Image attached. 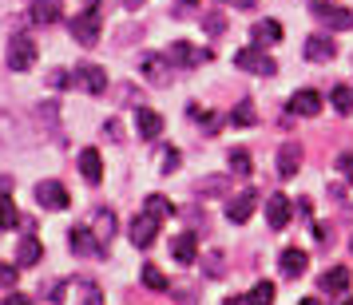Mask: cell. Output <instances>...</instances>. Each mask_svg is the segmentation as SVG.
<instances>
[{
	"label": "cell",
	"instance_id": "obj_4",
	"mask_svg": "<svg viewBox=\"0 0 353 305\" xmlns=\"http://www.w3.org/2000/svg\"><path fill=\"white\" fill-rule=\"evenodd\" d=\"M234 67H242V72H250V76H274L278 72V64H274L266 52L258 48V44H250V48L234 52Z\"/></svg>",
	"mask_w": 353,
	"mask_h": 305
},
{
	"label": "cell",
	"instance_id": "obj_42",
	"mask_svg": "<svg viewBox=\"0 0 353 305\" xmlns=\"http://www.w3.org/2000/svg\"><path fill=\"white\" fill-rule=\"evenodd\" d=\"M298 305H321V302H318V297H302Z\"/></svg>",
	"mask_w": 353,
	"mask_h": 305
},
{
	"label": "cell",
	"instance_id": "obj_44",
	"mask_svg": "<svg viewBox=\"0 0 353 305\" xmlns=\"http://www.w3.org/2000/svg\"><path fill=\"white\" fill-rule=\"evenodd\" d=\"M128 4H143V0H128Z\"/></svg>",
	"mask_w": 353,
	"mask_h": 305
},
{
	"label": "cell",
	"instance_id": "obj_14",
	"mask_svg": "<svg viewBox=\"0 0 353 305\" xmlns=\"http://www.w3.org/2000/svg\"><path fill=\"white\" fill-rule=\"evenodd\" d=\"M143 80L163 87V83H171V60L167 56H147L143 60Z\"/></svg>",
	"mask_w": 353,
	"mask_h": 305
},
{
	"label": "cell",
	"instance_id": "obj_24",
	"mask_svg": "<svg viewBox=\"0 0 353 305\" xmlns=\"http://www.w3.org/2000/svg\"><path fill=\"white\" fill-rule=\"evenodd\" d=\"M167 60H171V64H199V60H207V52H194L187 40H175V44L167 48Z\"/></svg>",
	"mask_w": 353,
	"mask_h": 305
},
{
	"label": "cell",
	"instance_id": "obj_31",
	"mask_svg": "<svg viewBox=\"0 0 353 305\" xmlns=\"http://www.w3.org/2000/svg\"><path fill=\"white\" fill-rule=\"evenodd\" d=\"M143 282L151 289H163V293H167V286H171V282H167V273H163L159 266H143Z\"/></svg>",
	"mask_w": 353,
	"mask_h": 305
},
{
	"label": "cell",
	"instance_id": "obj_9",
	"mask_svg": "<svg viewBox=\"0 0 353 305\" xmlns=\"http://www.w3.org/2000/svg\"><path fill=\"white\" fill-rule=\"evenodd\" d=\"M254 207H258V191H242V194H234V198L226 202V218H230L234 226H242V222H250Z\"/></svg>",
	"mask_w": 353,
	"mask_h": 305
},
{
	"label": "cell",
	"instance_id": "obj_43",
	"mask_svg": "<svg viewBox=\"0 0 353 305\" xmlns=\"http://www.w3.org/2000/svg\"><path fill=\"white\" fill-rule=\"evenodd\" d=\"M341 305H353V297H345V302H341Z\"/></svg>",
	"mask_w": 353,
	"mask_h": 305
},
{
	"label": "cell",
	"instance_id": "obj_18",
	"mask_svg": "<svg viewBox=\"0 0 353 305\" xmlns=\"http://www.w3.org/2000/svg\"><path fill=\"white\" fill-rule=\"evenodd\" d=\"M250 40H254L258 48H270V44H278V40H282V24H278V20H258L254 28H250Z\"/></svg>",
	"mask_w": 353,
	"mask_h": 305
},
{
	"label": "cell",
	"instance_id": "obj_26",
	"mask_svg": "<svg viewBox=\"0 0 353 305\" xmlns=\"http://www.w3.org/2000/svg\"><path fill=\"white\" fill-rule=\"evenodd\" d=\"M143 210H147V214H155L159 222H167V218L175 214V207H171V202H167L163 194H147V198H143Z\"/></svg>",
	"mask_w": 353,
	"mask_h": 305
},
{
	"label": "cell",
	"instance_id": "obj_40",
	"mask_svg": "<svg viewBox=\"0 0 353 305\" xmlns=\"http://www.w3.org/2000/svg\"><path fill=\"white\" fill-rule=\"evenodd\" d=\"M191 4H199V0H179V12H191Z\"/></svg>",
	"mask_w": 353,
	"mask_h": 305
},
{
	"label": "cell",
	"instance_id": "obj_6",
	"mask_svg": "<svg viewBox=\"0 0 353 305\" xmlns=\"http://www.w3.org/2000/svg\"><path fill=\"white\" fill-rule=\"evenodd\" d=\"M36 202H40L44 210H64L68 207L64 182H56V178H40V182H36Z\"/></svg>",
	"mask_w": 353,
	"mask_h": 305
},
{
	"label": "cell",
	"instance_id": "obj_28",
	"mask_svg": "<svg viewBox=\"0 0 353 305\" xmlns=\"http://www.w3.org/2000/svg\"><path fill=\"white\" fill-rule=\"evenodd\" d=\"M250 305H274V282H254V289L246 293Z\"/></svg>",
	"mask_w": 353,
	"mask_h": 305
},
{
	"label": "cell",
	"instance_id": "obj_13",
	"mask_svg": "<svg viewBox=\"0 0 353 305\" xmlns=\"http://www.w3.org/2000/svg\"><path fill=\"white\" fill-rule=\"evenodd\" d=\"M266 222H270V230H286V222H290V198L286 194H270V198H266Z\"/></svg>",
	"mask_w": 353,
	"mask_h": 305
},
{
	"label": "cell",
	"instance_id": "obj_3",
	"mask_svg": "<svg viewBox=\"0 0 353 305\" xmlns=\"http://www.w3.org/2000/svg\"><path fill=\"white\" fill-rule=\"evenodd\" d=\"M36 56H40V48H36L32 36H12V40H8V52H4L8 72H32Z\"/></svg>",
	"mask_w": 353,
	"mask_h": 305
},
{
	"label": "cell",
	"instance_id": "obj_25",
	"mask_svg": "<svg viewBox=\"0 0 353 305\" xmlns=\"http://www.w3.org/2000/svg\"><path fill=\"white\" fill-rule=\"evenodd\" d=\"M330 103H334L337 115H353V87L350 83H337L334 92H330Z\"/></svg>",
	"mask_w": 353,
	"mask_h": 305
},
{
	"label": "cell",
	"instance_id": "obj_11",
	"mask_svg": "<svg viewBox=\"0 0 353 305\" xmlns=\"http://www.w3.org/2000/svg\"><path fill=\"white\" fill-rule=\"evenodd\" d=\"M321 103H325V99H321V92H314V87H302V92H294V96H290V112L310 119V115L321 112Z\"/></svg>",
	"mask_w": 353,
	"mask_h": 305
},
{
	"label": "cell",
	"instance_id": "obj_27",
	"mask_svg": "<svg viewBox=\"0 0 353 305\" xmlns=\"http://www.w3.org/2000/svg\"><path fill=\"white\" fill-rule=\"evenodd\" d=\"M92 222H96V226H92V230H96V234H99V238H103V242H108V238H112V234H115V214H112V210H108V207H99L96 214H92Z\"/></svg>",
	"mask_w": 353,
	"mask_h": 305
},
{
	"label": "cell",
	"instance_id": "obj_29",
	"mask_svg": "<svg viewBox=\"0 0 353 305\" xmlns=\"http://www.w3.org/2000/svg\"><path fill=\"white\" fill-rule=\"evenodd\" d=\"M230 123H234V127H254V123H258V112L250 107V103H239V107L230 112Z\"/></svg>",
	"mask_w": 353,
	"mask_h": 305
},
{
	"label": "cell",
	"instance_id": "obj_39",
	"mask_svg": "<svg viewBox=\"0 0 353 305\" xmlns=\"http://www.w3.org/2000/svg\"><path fill=\"white\" fill-rule=\"evenodd\" d=\"M226 4H234V8H254V0H226Z\"/></svg>",
	"mask_w": 353,
	"mask_h": 305
},
{
	"label": "cell",
	"instance_id": "obj_22",
	"mask_svg": "<svg viewBox=\"0 0 353 305\" xmlns=\"http://www.w3.org/2000/svg\"><path fill=\"white\" fill-rule=\"evenodd\" d=\"M321 293H350V270L334 266V270L321 273Z\"/></svg>",
	"mask_w": 353,
	"mask_h": 305
},
{
	"label": "cell",
	"instance_id": "obj_8",
	"mask_svg": "<svg viewBox=\"0 0 353 305\" xmlns=\"http://www.w3.org/2000/svg\"><path fill=\"white\" fill-rule=\"evenodd\" d=\"M72 83L83 87V92H92V96H103L108 76H103V67H99V64H80L76 72H72Z\"/></svg>",
	"mask_w": 353,
	"mask_h": 305
},
{
	"label": "cell",
	"instance_id": "obj_34",
	"mask_svg": "<svg viewBox=\"0 0 353 305\" xmlns=\"http://www.w3.org/2000/svg\"><path fill=\"white\" fill-rule=\"evenodd\" d=\"M12 286H17V266L0 262V289H12Z\"/></svg>",
	"mask_w": 353,
	"mask_h": 305
},
{
	"label": "cell",
	"instance_id": "obj_45",
	"mask_svg": "<svg viewBox=\"0 0 353 305\" xmlns=\"http://www.w3.org/2000/svg\"><path fill=\"white\" fill-rule=\"evenodd\" d=\"M350 250H353V242H350Z\"/></svg>",
	"mask_w": 353,
	"mask_h": 305
},
{
	"label": "cell",
	"instance_id": "obj_16",
	"mask_svg": "<svg viewBox=\"0 0 353 305\" xmlns=\"http://www.w3.org/2000/svg\"><path fill=\"white\" fill-rule=\"evenodd\" d=\"M8 194H12V178H0V230H12L20 222V214H17Z\"/></svg>",
	"mask_w": 353,
	"mask_h": 305
},
{
	"label": "cell",
	"instance_id": "obj_32",
	"mask_svg": "<svg viewBox=\"0 0 353 305\" xmlns=\"http://www.w3.org/2000/svg\"><path fill=\"white\" fill-rule=\"evenodd\" d=\"M194 191H199V194H223V191H226V178L210 175V178H203V182H199Z\"/></svg>",
	"mask_w": 353,
	"mask_h": 305
},
{
	"label": "cell",
	"instance_id": "obj_15",
	"mask_svg": "<svg viewBox=\"0 0 353 305\" xmlns=\"http://www.w3.org/2000/svg\"><path fill=\"white\" fill-rule=\"evenodd\" d=\"M28 17H32V24H44L48 28V24H56V20L64 17V4L60 0H36L32 8H28Z\"/></svg>",
	"mask_w": 353,
	"mask_h": 305
},
{
	"label": "cell",
	"instance_id": "obj_5",
	"mask_svg": "<svg viewBox=\"0 0 353 305\" xmlns=\"http://www.w3.org/2000/svg\"><path fill=\"white\" fill-rule=\"evenodd\" d=\"M159 218H155V214H135V218H131V226H128V234H131V242H135V246H139V250H147V246H151V242H155V234H159Z\"/></svg>",
	"mask_w": 353,
	"mask_h": 305
},
{
	"label": "cell",
	"instance_id": "obj_12",
	"mask_svg": "<svg viewBox=\"0 0 353 305\" xmlns=\"http://www.w3.org/2000/svg\"><path fill=\"white\" fill-rule=\"evenodd\" d=\"M337 56V44L330 36H310L305 40V60H314V64H330Z\"/></svg>",
	"mask_w": 353,
	"mask_h": 305
},
{
	"label": "cell",
	"instance_id": "obj_30",
	"mask_svg": "<svg viewBox=\"0 0 353 305\" xmlns=\"http://www.w3.org/2000/svg\"><path fill=\"white\" fill-rule=\"evenodd\" d=\"M226 162H230V171H234L239 178H246L250 171H254V167H250V155H246L242 147H234V151H230V159H226Z\"/></svg>",
	"mask_w": 353,
	"mask_h": 305
},
{
	"label": "cell",
	"instance_id": "obj_35",
	"mask_svg": "<svg viewBox=\"0 0 353 305\" xmlns=\"http://www.w3.org/2000/svg\"><path fill=\"white\" fill-rule=\"evenodd\" d=\"M175 167H179V151L175 147H167V151H163V167L159 171H175Z\"/></svg>",
	"mask_w": 353,
	"mask_h": 305
},
{
	"label": "cell",
	"instance_id": "obj_19",
	"mask_svg": "<svg viewBox=\"0 0 353 305\" xmlns=\"http://www.w3.org/2000/svg\"><path fill=\"white\" fill-rule=\"evenodd\" d=\"M305 250H298V246H290V250H282V257H278V270L286 273V277H302L305 273Z\"/></svg>",
	"mask_w": 353,
	"mask_h": 305
},
{
	"label": "cell",
	"instance_id": "obj_17",
	"mask_svg": "<svg viewBox=\"0 0 353 305\" xmlns=\"http://www.w3.org/2000/svg\"><path fill=\"white\" fill-rule=\"evenodd\" d=\"M171 254H175V262H183V266H191V262H199V234L194 230H187V234H179L175 246H171Z\"/></svg>",
	"mask_w": 353,
	"mask_h": 305
},
{
	"label": "cell",
	"instance_id": "obj_41",
	"mask_svg": "<svg viewBox=\"0 0 353 305\" xmlns=\"http://www.w3.org/2000/svg\"><path fill=\"white\" fill-rule=\"evenodd\" d=\"M223 305H250V302H246V297H226Z\"/></svg>",
	"mask_w": 353,
	"mask_h": 305
},
{
	"label": "cell",
	"instance_id": "obj_37",
	"mask_svg": "<svg viewBox=\"0 0 353 305\" xmlns=\"http://www.w3.org/2000/svg\"><path fill=\"white\" fill-rule=\"evenodd\" d=\"M103 131H108V139H112V143H119V139H123V135H119V123H115V119H108V127H103Z\"/></svg>",
	"mask_w": 353,
	"mask_h": 305
},
{
	"label": "cell",
	"instance_id": "obj_1",
	"mask_svg": "<svg viewBox=\"0 0 353 305\" xmlns=\"http://www.w3.org/2000/svg\"><path fill=\"white\" fill-rule=\"evenodd\" d=\"M310 12H314V20L325 24L330 32H350V28H353V8H345V4H334V0H314V4H310Z\"/></svg>",
	"mask_w": 353,
	"mask_h": 305
},
{
	"label": "cell",
	"instance_id": "obj_23",
	"mask_svg": "<svg viewBox=\"0 0 353 305\" xmlns=\"http://www.w3.org/2000/svg\"><path fill=\"white\" fill-rule=\"evenodd\" d=\"M40 257H44V246H40V238L24 234V238H20V246H17V262H20V266H36Z\"/></svg>",
	"mask_w": 353,
	"mask_h": 305
},
{
	"label": "cell",
	"instance_id": "obj_10",
	"mask_svg": "<svg viewBox=\"0 0 353 305\" xmlns=\"http://www.w3.org/2000/svg\"><path fill=\"white\" fill-rule=\"evenodd\" d=\"M302 171V143H282L278 147V178H294Z\"/></svg>",
	"mask_w": 353,
	"mask_h": 305
},
{
	"label": "cell",
	"instance_id": "obj_38",
	"mask_svg": "<svg viewBox=\"0 0 353 305\" xmlns=\"http://www.w3.org/2000/svg\"><path fill=\"white\" fill-rule=\"evenodd\" d=\"M0 305H28V297H24V293H8Z\"/></svg>",
	"mask_w": 353,
	"mask_h": 305
},
{
	"label": "cell",
	"instance_id": "obj_33",
	"mask_svg": "<svg viewBox=\"0 0 353 305\" xmlns=\"http://www.w3.org/2000/svg\"><path fill=\"white\" fill-rule=\"evenodd\" d=\"M334 167H337V175L345 178V182H353V151H341Z\"/></svg>",
	"mask_w": 353,
	"mask_h": 305
},
{
	"label": "cell",
	"instance_id": "obj_7",
	"mask_svg": "<svg viewBox=\"0 0 353 305\" xmlns=\"http://www.w3.org/2000/svg\"><path fill=\"white\" fill-rule=\"evenodd\" d=\"M68 246H72L76 254H103V246H108V242L99 238L92 226H72V234H68Z\"/></svg>",
	"mask_w": 353,
	"mask_h": 305
},
{
	"label": "cell",
	"instance_id": "obj_21",
	"mask_svg": "<svg viewBox=\"0 0 353 305\" xmlns=\"http://www.w3.org/2000/svg\"><path fill=\"white\" fill-rule=\"evenodd\" d=\"M80 175L88 178L92 187L103 178V162H99V151H96V147H83V151H80Z\"/></svg>",
	"mask_w": 353,
	"mask_h": 305
},
{
	"label": "cell",
	"instance_id": "obj_36",
	"mask_svg": "<svg viewBox=\"0 0 353 305\" xmlns=\"http://www.w3.org/2000/svg\"><path fill=\"white\" fill-rule=\"evenodd\" d=\"M48 83H52V87H68V83H72V76H68L64 67H56V72L48 76Z\"/></svg>",
	"mask_w": 353,
	"mask_h": 305
},
{
	"label": "cell",
	"instance_id": "obj_2",
	"mask_svg": "<svg viewBox=\"0 0 353 305\" xmlns=\"http://www.w3.org/2000/svg\"><path fill=\"white\" fill-rule=\"evenodd\" d=\"M99 0H92L88 8H83L80 17H72V40H80L83 48H92L99 44V32H103V24H99Z\"/></svg>",
	"mask_w": 353,
	"mask_h": 305
},
{
	"label": "cell",
	"instance_id": "obj_20",
	"mask_svg": "<svg viewBox=\"0 0 353 305\" xmlns=\"http://www.w3.org/2000/svg\"><path fill=\"white\" fill-rule=\"evenodd\" d=\"M135 123H139V135L143 139H159L163 135V115L151 112V107H135Z\"/></svg>",
	"mask_w": 353,
	"mask_h": 305
}]
</instances>
